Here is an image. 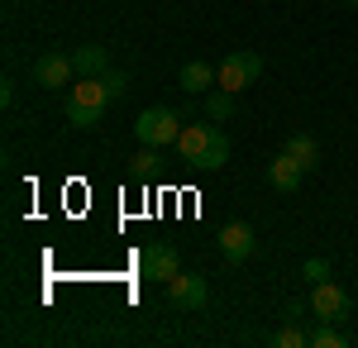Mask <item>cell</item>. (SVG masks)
Returning <instances> with one entry per match:
<instances>
[{"instance_id":"obj_18","label":"cell","mask_w":358,"mask_h":348,"mask_svg":"<svg viewBox=\"0 0 358 348\" xmlns=\"http://www.w3.org/2000/svg\"><path fill=\"white\" fill-rule=\"evenodd\" d=\"M310 344H315V348H344V334H339L330 320H320V329L310 334Z\"/></svg>"},{"instance_id":"obj_3","label":"cell","mask_w":358,"mask_h":348,"mask_svg":"<svg viewBox=\"0 0 358 348\" xmlns=\"http://www.w3.org/2000/svg\"><path fill=\"white\" fill-rule=\"evenodd\" d=\"M263 77V57L253 53V48H239V53L220 57V91H229V96H239V91H248L253 81Z\"/></svg>"},{"instance_id":"obj_1","label":"cell","mask_w":358,"mask_h":348,"mask_svg":"<svg viewBox=\"0 0 358 348\" xmlns=\"http://www.w3.org/2000/svg\"><path fill=\"white\" fill-rule=\"evenodd\" d=\"M110 106V96H106V81L101 77H82L72 91H67V124H77V129H91L101 115Z\"/></svg>"},{"instance_id":"obj_10","label":"cell","mask_w":358,"mask_h":348,"mask_svg":"<svg viewBox=\"0 0 358 348\" xmlns=\"http://www.w3.org/2000/svg\"><path fill=\"white\" fill-rule=\"evenodd\" d=\"M224 162H229V138L210 124V138H206V148L196 153V162H192V172H220Z\"/></svg>"},{"instance_id":"obj_12","label":"cell","mask_w":358,"mask_h":348,"mask_svg":"<svg viewBox=\"0 0 358 348\" xmlns=\"http://www.w3.org/2000/svg\"><path fill=\"white\" fill-rule=\"evenodd\" d=\"M72 62H77V77H106V72H110V53H106V48H96V43L77 48Z\"/></svg>"},{"instance_id":"obj_21","label":"cell","mask_w":358,"mask_h":348,"mask_svg":"<svg viewBox=\"0 0 358 348\" xmlns=\"http://www.w3.org/2000/svg\"><path fill=\"white\" fill-rule=\"evenodd\" d=\"M306 310H310V296L306 300H287V320H301Z\"/></svg>"},{"instance_id":"obj_4","label":"cell","mask_w":358,"mask_h":348,"mask_svg":"<svg viewBox=\"0 0 358 348\" xmlns=\"http://www.w3.org/2000/svg\"><path fill=\"white\" fill-rule=\"evenodd\" d=\"M349 310H354V300H349V291L339 287V282H315L310 287V315L315 320H330V324H344L349 320Z\"/></svg>"},{"instance_id":"obj_23","label":"cell","mask_w":358,"mask_h":348,"mask_svg":"<svg viewBox=\"0 0 358 348\" xmlns=\"http://www.w3.org/2000/svg\"><path fill=\"white\" fill-rule=\"evenodd\" d=\"M344 5H354V10H358V0H344Z\"/></svg>"},{"instance_id":"obj_13","label":"cell","mask_w":358,"mask_h":348,"mask_svg":"<svg viewBox=\"0 0 358 348\" xmlns=\"http://www.w3.org/2000/svg\"><path fill=\"white\" fill-rule=\"evenodd\" d=\"M282 153H292V158L301 162L306 172H315V162H320V143H315V134H292Z\"/></svg>"},{"instance_id":"obj_8","label":"cell","mask_w":358,"mask_h":348,"mask_svg":"<svg viewBox=\"0 0 358 348\" xmlns=\"http://www.w3.org/2000/svg\"><path fill=\"white\" fill-rule=\"evenodd\" d=\"M138 272H143L148 282H172V277H177V248H172V243H153V248H143Z\"/></svg>"},{"instance_id":"obj_15","label":"cell","mask_w":358,"mask_h":348,"mask_svg":"<svg viewBox=\"0 0 358 348\" xmlns=\"http://www.w3.org/2000/svg\"><path fill=\"white\" fill-rule=\"evenodd\" d=\"M129 172H138V177H158L163 172V153L153 148V143H143L134 153V162H129Z\"/></svg>"},{"instance_id":"obj_16","label":"cell","mask_w":358,"mask_h":348,"mask_svg":"<svg viewBox=\"0 0 358 348\" xmlns=\"http://www.w3.org/2000/svg\"><path fill=\"white\" fill-rule=\"evenodd\" d=\"M206 115H210V119H229V115H234V96L220 91V86L206 91Z\"/></svg>"},{"instance_id":"obj_7","label":"cell","mask_w":358,"mask_h":348,"mask_svg":"<svg viewBox=\"0 0 358 348\" xmlns=\"http://www.w3.org/2000/svg\"><path fill=\"white\" fill-rule=\"evenodd\" d=\"M253 248H258V234H253V224H244V219H229V224L220 229V253L229 258V263H244Z\"/></svg>"},{"instance_id":"obj_9","label":"cell","mask_w":358,"mask_h":348,"mask_svg":"<svg viewBox=\"0 0 358 348\" xmlns=\"http://www.w3.org/2000/svg\"><path fill=\"white\" fill-rule=\"evenodd\" d=\"M177 81H182V91H187V96H206V91H215L220 67H210V62H187V67L177 72Z\"/></svg>"},{"instance_id":"obj_14","label":"cell","mask_w":358,"mask_h":348,"mask_svg":"<svg viewBox=\"0 0 358 348\" xmlns=\"http://www.w3.org/2000/svg\"><path fill=\"white\" fill-rule=\"evenodd\" d=\"M206 138H210V124H187V129H182V138H177V153H182V162H187V167H192L196 153L206 148Z\"/></svg>"},{"instance_id":"obj_20","label":"cell","mask_w":358,"mask_h":348,"mask_svg":"<svg viewBox=\"0 0 358 348\" xmlns=\"http://www.w3.org/2000/svg\"><path fill=\"white\" fill-rule=\"evenodd\" d=\"M101 81H106V96H110V106L120 101V96H124V86H129V77H124V72H115V67H110V72H106Z\"/></svg>"},{"instance_id":"obj_11","label":"cell","mask_w":358,"mask_h":348,"mask_svg":"<svg viewBox=\"0 0 358 348\" xmlns=\"http://www.w3.org/2000/svg\"><path fill=\"white\" fill-rule=\"evenodd\" d=\"M301 177H306V167L292 153H277L273 162H268V182H273L277 191H296L301 187Z\"/></svg>"},{"instance_id":"obj_2","label":"cell","mask_w":358,"mask_h":348,"mask_svg":"<svg viewBox=\"0 0 358 348\" xmlns=\"http://www.w3.org/2000/svg\"><path fill=\"white\" fill-rule=\"evenodd\" d=\"M182 115L177 110H167V106H148V110H138V119H134V134L143 138V143H153V148H163V143H177L182 138Z\"/></svg>"},{"instance_id":"obj_17","label":"cell","mask_w":358,"mask_h":348,"mask_svg":"<svg viewBox=\"0 0 358 348\" xmlns=\"http://www.w3.org/2000/svg\"><path fill=\"white\" fill-rule=\"evenodd\" d=\"M334 272H330V263H325V258H306L301 263V282L306 287H315V282H330Z\"/></svg>"},{"instance_id":"obj_22","label":"cell","mask_w":358,"mask_h":348,"mask_svg":"<svg viewBox=\"0 0 358 348\" xmlns=\"http://www.w3.org/2000/svg\"><path fill=\"white\" fill-rule=\"evenodd\" d=\"M0 106H15V81H10V77L0 81Z\"/></svg>"},{"instance_id":"obj_6","label":"cell","mask_w":358,"mask_h":348,"mask_svg":"<svg viewBox=\"0 0 358 348\" xmlns=\"http://www.w3.org/2000/svg\"><path fill=\"white\" fill-rule=\"evenodd\" d=\"M72 72H77L72 53H38L34 57V81L48 86V91H62V86L72 81Z\"/></svg>"},{"instance_id":"obj_5","label":"cell","mask_w":358,"mask_h":348,"mask_svg":"<svg viewBox=\"0 0 358 348\" xmlns=\"http://www.w3.org/2000/svg\"><path fill=\"white\" fill-rule=\"evenodd\" d=\"M167 300H172L177 310H206L210 287H206V277H201V272H177V277L167 282Z\"/></svg>"},{"instance_id":"obj_19","label":"cell","mask_w":358,"mask_h":348,"mask_svg":"<svg viewBox=\"0 0 358 348\" xmlns=\"http://www.w3.org/2000/svg\"><path fill=\"white\" fill-rule=\"evenodd\" d=\"M273 344H277V348H301V344H306V334L296 329V320H287V324H282V329L273 334Z\"/></svg>"}]
</instances>
